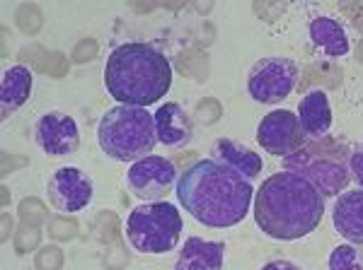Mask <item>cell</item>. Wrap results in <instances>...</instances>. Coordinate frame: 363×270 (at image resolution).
<instances>
[{
  "instance_id": "cell-6",
  "label": "cell",
  "mask_w": 363,
  "mask_h": 270,
  "mask_svg": "<svg viewBox=\"0 0 363 270\" xmlns=\"http://www.w3.org/2000/svg\"><path fill=\"white\" fill-rule=\"evenodd\" d=\"M284 169L306 176L310 184L320 191L322 198L342 196L351 181L349 160L344 157L339 143L332 145V150L327 152H322V140L306 143V148H301L296 155L286 157Z\"/></svg>"
},
{
  "instance_id": "cell-21",
  "label": "cell",
  "mask_w": 363,
  "mask_h": 270,
  "mask_svg": "<svg viewBox=\"0 0 363 270\" xmlns=\"http://www.w3.org/2000/svg\"><path fill=\"white\" fill-rule=\"evenodd\" d=\"M262 270H303L298 263L286 261V258H277V261H269L267 266H262Z\"/></svg>"
},
{
  "instance_id": "cell-18",
  "label": "cell",
  "mask_w": 363,
  "mask_h": 270,
  "mask_svg": "<svg viewBox=\"0 0 363 270\" xmlns=\"http://www.w3.org/2000/svg\"><path fill=\"white\" fill-rule=\"evenodd\" d=\"M32 70L25 66H13L3 73V85H0V107H3V116L15 114L27 104L29 95H32Z\"/></svg>"
},
{
  "instance_id": "cell-10",
  "label": "cell",
  "mask_w": 363,
  "mask_h": 270,
  "mask_svg": "<svg viewBox=\"0 0 363 270\" xmlns=\"http://www.w3.org/2000/svg\"><path fill=\"white\" fill-rule=\"evenodd\" d=\"M46 196L58 213H80L95 196V184L83 169L61 167L46 181Z\"/></svg>"
},
{
  "instance_id": "cell-9",
  "label": "cell",
  "mask_w": 363,
  "mask_h": 270,
  "mask_svg": "<svg viewBox=\"0 0 363 270\" xmlns=\"http://www.w3.org/2000/svg\"><path fill=\"white\" fill-rule=\"evenodd\" d=\"M257 143L274 157H291L301 148H306V133L298 121V114L289 109H277L262 119L257 128Z\"/></svg>"
},
{
  "instance_id": "cell-17",
  "label": "cell",
  "mask_w": 363,
  "mask_h": 270,
  "mask_svg": "<svg viewBox=\"0 0 363 270\" xmlns=\"http://www.w3.org/2000/svg\"><path fill=\"white\" fill-rule=\"evenodd\" d=\"M310 41L315 44V49H320L325 56L332 58H344L351 54V41L344 25L335 17L320 15L310 22Z\"/></svg>"
},
{
  "instance_id": "cell-12",
  "label": "cell",
  "mask_w": 363,
  "mask_h": 270,
  "mask_svg": "<svg viewBox=\"0 0 363 270\" xmlns=\"http://www.w3.org/2000/svg\"><path fill=\"white\" fill-rule=\"evenodd\" d=\"M332 225L349 244L363 246V189H351L337 196L332 205Z\"/></svg>"
},
{
  "instance_id": "cell-15",
  "label": "cell",
  "mask_w": 363,
  "mask_h": 270,
  "mask_svg": "<svg viewBox=\"0 0 363 270\" xmlns=\"http://www.w3.org/2000/svg\"><path fill=\"white\" fill-rule=\"evenodd\" d=\"M225 244L208 242L201 237H189L182 246L174 270H223Z\"/></svg>"
},
{
  "instance_id": "cell-5",
  "label": "cell",
  "mask_w": 363,
  "mask_h": 270,
  "mask_svg": "<svg viewBox=\"0 0 363 270\" xmlns=\"http://www.w3.org/2000/svg\"><path fill=\"white\" fill-rule=\"evenodd\" d=\"M182 227L184 222L177 205L165 201L143 203L136 205L126 217V242L138 254L162 256L179 244Z\"/></svg>"
},
{
  "instance_id": "cell-8",
  "label": "cell",
  "mask_w": 363,
  "mask_h": 270,
  "mask_svg": "<svg viewBox=\"0 0 363 270\" xmlns=\"http://www.w3.org/2000/svg\"><path fill=\"white\" fill-rule=\"evenodd\" d=\"M177 169L167 157L150 155L143 160L133 162L126 172V186L131 191L133 198L138 201L157 203L172 191V186H177Z\"/></svg>"
},
{
  "instance_id": "cell-13",
  "label": "cell",
  "mask_w": 363,
  "mask_h": 270,
  "mask_svg": "<svg viewBox=\"0 0 363 270\" xmlns=\"http://www.w3.org/2000/svg\"><path fill=\"white\" fill-rule=\"evenodd\" d=\"M298 121L308 143L327 138L332 131V104L325 90H313L298 104Z\"/></svg>"
},
{
  "instance_id": "cell-19",
  "label": "cell",
  "mask_w": 363,
  "mask_h": 270,
  "mask_svg": "<svg viewBox=\"0 0 363 270\" xmlns=\"http://www.w3.org/2000/svg\"><path fill=\"white\" fill-rule=\"evenodd\" d=\"M330 270H363V249L359 244H339L327 261Z\"/></svg>"
},
{
  "instance_id": "cell-3",
  "label": "cell",
  "mask_w": 363,
  "mask_h": 270,
  "mask_svg": "<svg viewBox=\"0 0 363 270\" xmlns=\"http://www.w3.org/2000/svg\"><path fill=\"white\" fill-rule=\"evenodd\" d=\"M104 87L124 107H150L172 87V66L160 49L143 41L121 44L109 54Z\"/></svg>"
},
{
  "instance_id": "cell-16",
  "label": "cell",
  "mask_w": 363,
  "mask_h": 270,
  "mask_svg": "<svg viewBox=\"0 0 363 270\" xmlns=\"http://www.w3.org/2000/svg\"><path fill=\"white\" fill-rule=\"evenodd\" d=\"M211 160L225 164L228 169H233L235 174L245 176L247 181H252L255 176L262 174V157L257 155L255 150H250L247 145L238 143V140H230V138H220L213 143L211 148Z\"/></svg>"
},
{
  "instance_id": "cell-11",
  "label": "cell",
  "mask_w": 363,
  "mask_h": 270,
  "mask_svg": "<svg viewBox=\"0 0 363 270\" xmlns=\"http://www.w3.org/2000/svg\"><path fill=\"white\" fill-rule=\"evenodd\" d=\"M34 140L49 157H68L80 148V128L73 116L49 111L34 126Z\"/></svg>"
},
{
  "instance_id": "cell-20",
  "label": "cell",
  "mask_w": 363,
  "mask_h": 270,
  "mask_svg": "<svg viewBox=\"0 0 363 270\" xmlns=\"http://www.w3.org/2000/svg\"><path fill=\"white\" fill-rule=\"evenodd\" d=\"M349 172L359 189H363V143L354 145V150L349 152Z\"/></svg>"
},
{
  "instance_id": "cell-7",
  "label": "cell",
  "mask_w": 363,
  "mask_h": 270,
  "mask_svg": "<svg viewBox=\"0 0 363 270\" xmlns=\"http://www.w3.org/2000/svg\"><path fill=\"white\" fill-rule=\"evenodd\" d=\"M298 66L284 56L259 58L247 75V92L257 104H279L296 90Z\"/></svg>"
},
{
  "instance_id": "cell-1",
  "label": "cell",
  "mask_w": 363,
  "mask_h": 270,
  "mask_svg": "<svg viewBox=\"0 0 363 270\" xmlns=\"http://www.w3.org/2000/svg\"><path fill=\"white\" fill-rule=\"evenodd\" d=\"M177 201L199 225L228 230L247 217L255 203L252 181L216 160H199L177 179Z\"/></svg>"
},
{
  "instance_id": "cell-2",
  "label": "cell",
  "mask_w": 363,
  "mask_h": 270,
  "mask_svg": "<svg viewBox=\"0 0 363 270\" xmlns=\"http://www.w3.org/2000/svg\"><path fill=\"white\" fill-rule=\"evenodd\" d=\"M255 222L277 242H296L318 230L325 215V198L306 176L281 169L267 176L255 193Z\"/></svg>"
},
{
  "instance_id": "cell-14",
  "label": "cell",
  "mask_w": 363,
  "mask_h": 270,
  "mask_svg": "<svg viewBox=\"0 0 363 270\" xmlns=\"http://www.w3.org/2000/svg\"><path fill=\"white\" fill-rule=\"evenodd\" d=\"M157 143L165 148H184L191 140V119L179 104L165 102L153 114Z\"/></svg>"
},
{
  "instance_id": "cell-4",
  "label": "cell",
  "mask_w": 363,
  "mask_h": 270,
  "mask_svg": "<svg viewBox=\"0 0 363 270\" xmlns=\"http://www.w3.org/2000/svg\"><path fill=\"white\" fill-rule=\"evenodd\" d=\"M97 143L107 157L133 164L153 155L157 145L155 119L148 109L112 107L97 123Z\"/></svg>"
}]
</instances>
